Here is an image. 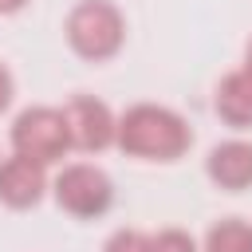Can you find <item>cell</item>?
<instances>
[{
	"label": "cell",
	"instance_id": "ba28073f",
	"mask_svg": "<svg viewBox=\"0 0 252 252\" xmlns=\"http://www.w3.org/2000/svg\"><path fill=\"white\" fill-rule=\"evenodd\" d=\"M217 110L228 126H248L252 122V75H228L220 94H217Z\"/></svg>",
	"mask_w": 252,
	"mask_h": 252
},
{
	"label": "cell",
	"instance_id": "3957f363",
	"mask_svg": "<svg viewBox=\"0 0 252 252\" xmlns=\"http://www.w3.org/2000/svg\"><path fill=\"white\" fill-rule=\"evenodd\" d=\"M67 35H71L75 51H83L87 59H102V55H110V51L118 47V39H122V20H118V12H114L110 4L91 0V4L75 8L71 24H67Z\"/></svg>",
	"mask_w": 252,
	"mask_h": 252
},
{
	"label": "cell",
	"instance_id": "9c48e42d",
	"mask_svg": "<svg viewBox=\"0 0 252 252\" xmlns=\"http://www.w3.org/2000/svg\"><path fill=\"white\" fill-rule=\"evenodd\" d=\"M209 252H252V228L240 220H224L209 232Z\"/></svg>",
	"mask_w": 252,
	"mask_h": 252
},
{
	"label": "cell",
	"instance_id": "8992f818",
	"mask_svg": "<svg viewBox=\"0 0 252 252\" xmlns=\"http://www.w3.org/2000/svg\"><path fill=\"white\" fill-rule=\"evenodd\" d=\"M39 189H43V173L35 161L28 158H12L0 165V201L24 209V205H35L39 201Z\"/></svg>",
	"mask_w": 252,
	"mask_h": 252
},
{
	"label": "cell",
	"instance_id": "5bb4252c",
	"mask_svg": "<svg viewBox=\"0 0 252 252\" xmlns=\"http://www.w3.org/2000/svg\"><path fill=\"white\" fill-rule=\"evenodd\" d=\"M248 75H252V47H248Z\"/></svg>",
	"mask_w": 252,
	"mask_h": 252
},
{
	"label": "cell",
	"instance_id": "52a82bcc",
	"mask_svg": "<svg viewBox=\"0 0 252 252\" xmlns=\"http://www.w3.org/2000/svg\"><path fill=\"white\" fill-rule=\"evenodd\" d=\"M209 173H213L224 189H244V185L252 181V146H244V142L217 146L213 158H209Z\"/></svg>",
	"mask_w": 252,
	"mask_h": 252
},
{
	"label": "cell",
	"instance_id": "30bf717a",
	"mask_svg": "<svg viewBox=\"0 0 252 252\" xmlns=\"http://www.w3.org/2000/svg\"><path fill=\"white\" fill-rule=\"evenodd\" d=\"M106 252H150V240L138 236V232H118V236L106 244Z\"/></svg>",
	"mask_w": 252,
	"mask_h": 252
},
{
	"label": "cell",
	"instance_id": "7a4b0ae2",
	"mask_svg": "<svg viewBox=\"0 0 252 252\" xmlns=\"http://www.w3.org/2000/svg\"><path fill=\"white\" fill-rule=\"evenodd\" d=\"M12 142H16V154L35 161V165L55 161L71 142L67 118L55 114V110H28V114H20V122L12 130Z\"/></svg>",
	"mask_w": 252,
	"mask_h": 252
},
{
	"label": "cell",
	"instance_id": "8fae6325",
	"mask_svg": "<svg viewBox=\"0 0 252 252\" xmlns=\"http://www.w3.org/2000/svg\"><path fill=\"white\" fill-rule=\"evenodd\" d=\"M150 252H193V240L181 236V232H165V236H158L150 244Z\"/></svg>",
	"mask_w": 252,
	"mask_h": 252
},
{
	"label": "cell",
	"instance_id": "4fadbf2b",
	"mask_svg": "<svg viewBox=\"0 0 252 252\" xmlns=\"http://www.w3.org/2000/svg\"><path fill=\"white\" fill-rule=\"evenodd\" d=\"M20 4H24V0H0V12H16Z\"/></svg>",
	"mask_w": 252,
	"mask_h": 252
},
{
	"label": "cell",
	"instance_id": "277c9868",
	"mask_svg": "<svg viewBox=\"0 0 252 252\" xmlns=\"http://www.w3.org/2000/svg\"><path fill=\"white\" fill-rule=\"evenodd\" d=\"M55 193H59V205L71 209V213H79V217H94V213H102L110 205V181L98 169H91V165L67 169L59 177Z\"/></svg>",
	"mask_w": 252,
	"mask_h": 252
},
{
	"label": "cell",
	"instance_id": "7c38bea8",
	"mask_svg": "<svg viewBox=\"0 0 252 252\" xmlns=\"http://www.w3.org/2000/svg\"><path fill=\"white\" fill-rule=\"evenodd\" d=\"M8 98H12V79H8V71L0 67V110L8 106Z\"/></svg>",
	"mask_w": 252,
	"mask_h": 252
},
{
	"label": "cell",
	"instance_id": "5b68a950",
	"mask_svg": "<svg viewBox=\"0 0 252 252\" xmlns=\"http://www.w3.org/2000/svg\"><path fill=\"white\" fill-rule=\"evenodd\" d=\"M63 118H67V134H71V142L83 146V150H102V146L110 142V134H114L106 106L94 102V98H79V102H71V110H67Z\"/></svg>",
	"mask_w": 252,
	"mask_h": 252
},
{
	"label": "cell",
	"instance_id": "6da1fadb",
	"mask_svg": "<svg viewBox=\"0 0 252 252\" xmlns=\"http://www.w3.org/2000/svg\"><path fill=\"white\" fill-rule=\"evenodd\" d=\"M122 150L142 154V158H177L189 146V130L181 126V118H173L169 110L158 106H138L122 118L118 130Z\"/></svg>",
	"mask_w": 252,
	"mask_h": 252
}]
</instances>
